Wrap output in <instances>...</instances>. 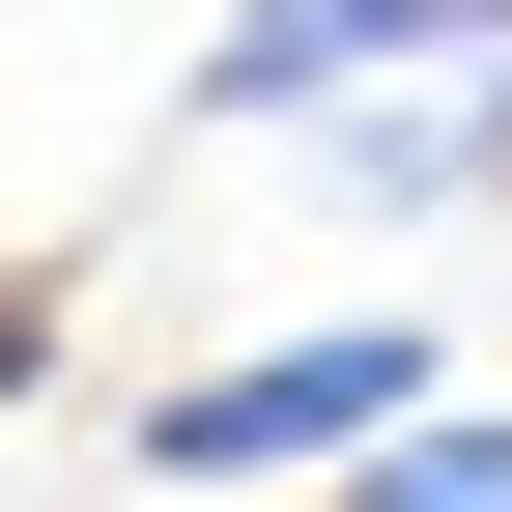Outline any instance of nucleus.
<instances>
[{"label":"nucleus","instance_id":"f257e3e1","mask_svg":"<svg viewBox=\"0 0 512 512\" xmlns=\"http://www.w3.org/2000/svg\"><path fill=\"white\" fill-rule=\"evenodd\" d=\"M427 370H456L427 313L228 342V370H171V399H143V484H171V512H228V484H313V456H399V427H427Z\"/></svg>","mask_w":512,"mask_h":512},{"label":"nucleus","instance_id":"f03ea898","mask_svg":"<svg viewBox=\"0 0 512 512\" xmlns=\"http://www.w3.org/2000/svg\"><path fill=\"white\" fill-rule=\"evenodd\" d=\"M427 57H512V0H228L200 114H313V86H427Z\"/></svg>","mask_w":512,"mask_h":512},{"label":"nucleus","instance_id":"7ed1b4c3","mask_svg":"<svg viewBox=\"0 0 512 512\" xmlns=\"http://www.w3.org/2000/svg\"><path fill=\"white\" fill-rule=\"evenodd\" d=\"M370 512H512V399H427L399 456H370Z\"/></svg>","mask_w":512,"mask_h":512}]
</instances>
